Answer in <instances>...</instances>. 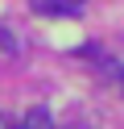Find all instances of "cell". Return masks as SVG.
Here are the masks:
<instances>
[{
    "instance_id": "1",
    "label": "cell",
    "mask_w": 124,
    "mask_h": 129,
    "mask_svg": "<svg viewBox=\"0 0 124 129\" xmlns=\"http://www.w3.org/2000/svg\"><path fill=\"white\" fill-rule=\"evenodd\" d=\"M17 129H54V117H50V108H41V104H33L29 112H25V121Z\"/></svg>"
},
{
    "instance_id": "2",
    "label": "cell",
    "mask_w": 124,
    "mask_h": 129,
    "mask_svg": "<svg viewBox=\"0 0 124 129\" xmlns=\"http://www.w3.org/2000/svg\"><path fill=\"white\" fill-rule=\"evenodd\" d=\"M29 9L33 13H46V17H70V4H66V0H29Z\"/></svg>"
},
{
    "instance_id": "3",
    "label": "cell",
    "mask_w": 124,
    "mask_h": 129,
    "mask_svg": "<svg viewBox=\"0 0 124 129\" xmlns=\"http://www.w3.org/2000/svg\"><path fill=\"white\" fill-rule=\"evenodd\" d=\"M0 50H8V54H13V50H17V38H13V34H8V29H4V25H0Z\"/></svg>"
},
{
    "instance_id": "4",
    "label": "cell",
    "mask_w": 124,
    "mask_h": 129,
    "mask_svg": "<svg viewBox=\"0 0 124 129\" xmlns=\"http://www.w3.org/2000/svg\"><path fill=\"white\" fill-rule=\"evenodd\" d=\"M103 71L116 79V83H120V92H124V67H116V62H103Z\"/></svg>"
},
{
    "instance_id": "5",
    "label": "cell",
    "mask_w": 124,
    "mask_h": 129,
    "mask_svg": "<svg viewBox=\"0 0 124 129\" xmlns=\"http://www.w3.org/2000/svg\"><path fill=\"white\" fill-rule=\"evenodd\" d=\"M66 4H70V9H79V4H87V0H66Z\"/></svg>"
},
{
    "instance_id": "6",
    "label": "cell",
    "mask_w": 124,
    "mask_h": 129,
    "mask_svg": "<svg viewBox=\"0 0 124 129\" xmlns=\"http://www.w3.org/2000/svg\"><path fill=\"white\" fill-rule=\"evenodd\" d=\"M70 129H87V125H70Z\"/></svg>"
},
{
    "instance_id": "7",
    "label": "cell",
    "mask_w": 124,
    "mask_h": 129,
    "mask_svg": "<svg viewBox=\"0 0 124 129\" xmlns=\"http://www.w3.org/2000/svg\"><path fill=\"white\" fill-rule=\"evenodd\" d=\"M13 129H17V125H13Z\"/></svg>"
}]
</instances>
